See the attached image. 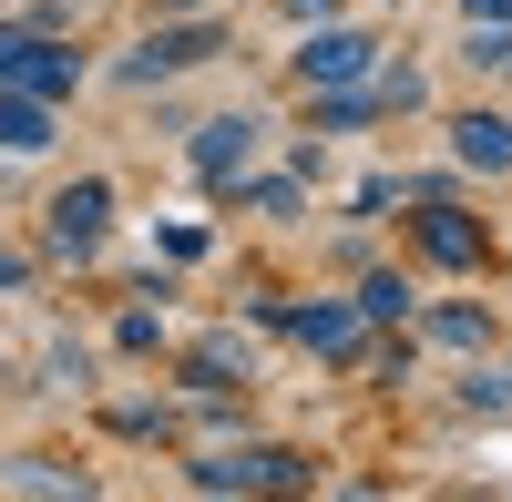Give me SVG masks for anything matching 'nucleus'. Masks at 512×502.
Returning <instances> with one entry per match:
<instances>
[{"label": "nucleus", "instance_id": "nucleus-1", "mask_svg": "<svg viewBox=\"0 0 512 502\" xmlns=\"http://www.w3.org/2000/svg\"><path fill=\"white\" fill-rule=\"evenodd\" d=\"M0 82H11V93H41V103H62L72 82H82V62H72V52H52L41 31H0Z\"/></svg>", "mask_w": 512, "mask_h": 502}, {"label": "nucleus", "instance_id": "nucleus-2", "mask_svg": "<svg viewBox=\"0 0 512 502\" xmlns=\"http://www.w3.org/2000/svg\"><path fill=\"white\" fill-rule=\"evenodd\" d=\"M205 492H297L308 482V462L297 451H216V462H195Z\"/></svg>", "mask_w": 512, "mask_h": 502}, {"label": "nucleus", "instance_id": "nucleus-3", "mask_svg": "<svg viewBox=\"0 0 512 502\" xmlns=\"http://www.w3.org/2000/svg\"><path fill=\"white\" fill-rule=\"evenodd\" d=\"M410 236H420V257H431V267H482V226L451 216L441 195H420V226H410Z\"/></svg>", "mask_w": 512, "mask_h": 502}, {"label": "nucleus", "instance_id": "nucleus-4", "mask_svg": "<svg viewBox=\"0 0 512 502\" xmlns=\"http://www.w3.org/2000/svg\"><path fill=\"white\" fill-rule=\"evenodd\" d=\"M103 216H113L103 185H62V195H52V246H62V257H93V246H103Z\"/></svg>", "mask_w": 512, "mask_h": 502}, {"label": "nucleus", "instance_id": "nucleus-5", "mask_svg": "<svg viewBox=\"0 0 512 502\" xmlns=\"http://www.w3.org/2000/svg\"><path fill=\"white\" fill-rule=\"evenodd\" d=\"M246 154H256V123H246V113H226V123H205L195 175H205V185H236V175H246Z\"/></svg>", "mask_w": 512, "mask_h": 502}, {"label": "nucleus", "instance_id": "nucleus-6", "mask_svg": "<svg viewBox=\"0 0 512 502\" xmlns=\"http://www.w3.org/2000/svg\"><path fill=\"white\" fill-rule=\"evenodd\" d=\"M451 154L472 164V175H512V123L502 113H461L451 123Z\"/></svg>", "mask_w": 512, "mask_h": 502}, {"label": "nucleus", "instance_id": "nucleus-7", "mask_svg": "<svg viewBox=\"0 0 512 502\" xmlns=\"http://www.w3.org/2000/svg\"><path fill=\"white\" fill-rule=\"evenodd\" d=\"M297 72L328 82V93H338V82H369V41H359V31H318L308 52H297Z\"/></svg>", "mask_w": 512, "mask_h": 502}, {"label": "nucleus", "instance_id": "nucleus-8", "mask_svg": "<svg viewBox=\"0 0 512 502\" xmlns=\"http://www.w3.org/2000/svg\"><path fill=\"white\" fill-rule=\"evenodd\" d=\"M205 52H216V31H205V21H185V31H154L144 52H134V82H164V72H195Z\"/></svg>", "mask_w": 512, "mask_h": 502}, {"label": "nucleus", "instance_id": "nucleus-9", "mask_svg": "<svg viewBox=\"0 0 512 502\" xmlns=\"http://www.w3.org/2000/svg\"><path fill=\"white\" fill-rule=\"evenodd\" d=\"M41 144H52V103L0 82V154H41Z\"/></svg>", "mask_w": 512, "mask_h": 502}, {"label": "nucleus", "instance_id": "nucleus-10", "mask_svg": "<svg viewBox=\"0 0 512 502\" xmlns=\"http://www.w3.org/2000/svg\"><path fill=\"white\" fill-rule=\"evenodd\" d=\"M287 328H297V339H308L318 359H349V349H359V328H369V318H359V308H297Z\"/></svg>", "mask_w": 512, "mask_h": 502}, {"label": "nucleus", "instance_id": "nucleus-11", "mask_svg": "<svg viewBox=\"0 0 512 502\" xmlns=\"http://www.w3.org/2000/svg\"><path fill=\"white\" fill-rule=\"evenodd\" d=\"M359 318H410V277H369L359 287Z\"/></svg>", "mask_w": 512, "mask_h": 502}, {"label": "nucleus", "instance_id": "nucleus-12", "mask_svg": "<svg viewBox=\"0 0 512 502\" xmlns=\"http://www.w3.org/2000/svg\"><path fill=\"white\" fill-rule=\"evenodd\" d=\"M431 328H441V339H451V349H482V339H492V318H482V308H441Z\"/></svg>", "mask_w": 512, "mask_h": 502}, {"label": "nucleus", "instance_id": "nucleus-13", "mask_svg": "<svg viewBox=\"0 0 512 502\" xmlns=\"http://www.w3.org/2000/svg\"><path fill=\"white\" fill-rule=\"evenodd\" d=\"M461 21H472V31H502V21H512V0H461Z\"/></svg>", "mask_w": 512, "mask_h": 502}, {"label": "nucleus", "instance_id": "nucleus-14", "mask_svg": "<svg viewBox=\"0 0 512 502\" xmlns=\"http://www.w3.org/2000/svg\"><path fill=\"white\" fill-rule=\"evenodd\" d=\"M0 287H21V257H11V246H0Z\"/></svg>", "mask_w": 512, "mask_h": 502}, {"label": "nucleus", "instance_id": "nucleus-15", "mask_svg": "<svg viewBox=\"0 0 512 502\" xmlns=\"http://www.w3.org/2000/svg\"><path fill=\"white\" fill-rule=\"evenodd\" d=\"M175 11H195V0H175Z\"/></svg>", "mask_w": 512, "mask_h": 502}, {"label": "nucleus", "instance_id": "nucleus-16", "mask_svg": "<svg viewBox=\"0 0 512 502\" xmlns=\"http://www.w3.org/2000/svg\"><path fill=\"white\" fill-rule=\"evenodd\" d=\"M0 11H11V0H0Z\"/></svg>", "mask_w": 512, "mask_h": 502}]
</instances>
